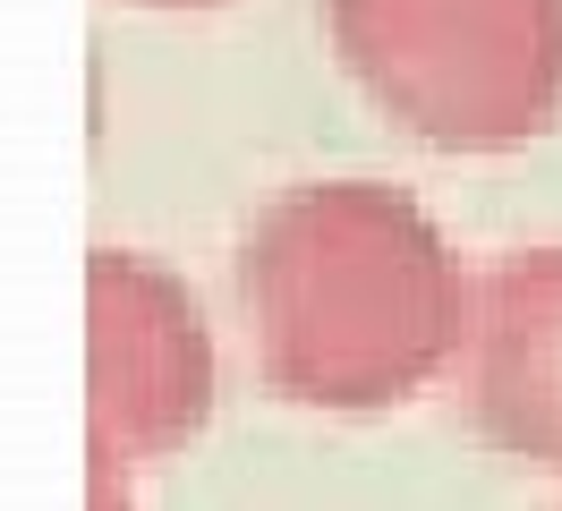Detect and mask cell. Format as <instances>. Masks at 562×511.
I'll use <instances>...</instances> for the list:
<instances>
[{
  "mask_svg": "<svg viewBox=\"0 0 562 511\" xmlns=\"http://www.w3.org/2000/svg\"><path fill=\"white\" fill-rule=\"evenodd\" d=\"M86 460H94V511H128V460H111L86 443Z\"/></svg>",
  "mask_w": 562,
  "mask_h": 511,
  "instance_id": "5",
  "label": "cell"
},
{
  "mask_svg": "<svg viewBox=\"0 0 562 511\" xmlns=\"http://www.w3.org/2000/svg\"><path fill=\"white\" fill-rule=\"evenodd\" d=\"M86 418L111 460H171L213 418L205 307L137 247L86 256Z\"/></svg>",
  "mask_w": 562,
  "mask_h": 511,
  "instance_id": "3",
  "label": "cell"
},
{
  "mask_svg": "<svg viewBox=\"0 0 562 511\" xmlns=\"http://www.w3.org/2000/svg\"><path fill=\"white\" fill-rule=\"evenodd\" d=\"M128 9H222V0H128Z\"/></svg>",
  "mask_w": 562,
  "mask_h": 511,
  "instance_id": "6",
  "label": "cell"
},
{
  "mask_svg": "<svg viewBox=\"0 0 562 511\" xmlns=\"http://www.w3.org/2000/svg\"><path fill=\"white\" fill-rule=\"evenodd\" d=\"M324 34L418 145L512 154L562 120V0H324Z\"/></svg>",
  "mask_w": 562,
  "mask_h": 511,
  "instance_id": "2",
  "label": "cell"
},
{
  "mask_svg": "<svg viewBox=\"0 0 562 511\" xmlns=\"http://www.w3.org/2000/svg\"><path fill=\"white\" fill-rule=\"evenodd\" d=\"M239 307L265 392L367 418L452 375L469 273L409 188L307 179L247 222Z\"/></svg>",
  "mask_w": 562,
  "mask_h": 511,
  "instance_id": "1",
  "label": "cell"
},
{
  "mask_svg": "<svg viewBox=\"0 0 562 511\" xmlns=\"http://www.w3.org/2000/svg\"><path fill=\"white\" fill-rule=\"evenodd\" d=\"M452 375L486 452L562 477V247H512L469 281Z\"/></svg>",
  "mask_w": 562,
  "mask_h": 511,
  "instance_id": "4",
  "label": "cell"
}]
</instances>
